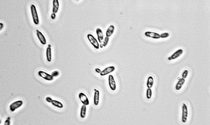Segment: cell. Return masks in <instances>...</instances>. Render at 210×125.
Wrapping results in <instances>:
<instances>
[{"instance_id":"d6986e66","label":"cell","mask_w":210,"mask_h":125,"mask_svg":"<svg viewBox=\"0 0 210 125\" xmlns=\"http://www.w3.org/2000/svg\"><path fill=\"white\" fill-rule=\"evenodd\" d=\"M52 104L54 106L57 107L59 108H62L64 106L62 103L57 100H53L51 102Z\"/></svg>"},{"instance_id":"2e32d148","label":"cell","mask_w":210,"mask_h":125,"mask_svg":"<svg viewBox=\"0 0 210 125\" xmlns=\"http://www.w3.org/2000/svg\"><path fill=\"white\" fill-rule=\"evenodd\" d=\"M100 92L98 90H95L94 97V103L95 105L97 106L99 104Z\"/></svg>"},{"instance_id":"5bb4252c","label":"cell","mask_w":210,"mask_h":125,"mask_svg":"<svg viewBox=\"0 0 210 125\" xmlns=\"http://www.w3.org/2000/svg\"><path fill=\"white\" fill-rule=\"evenodd\" d=\"M52 12L54 13H57L59 7V3L58 0H53Z\"/></svg>"},{"instance_id":"8992f818","label":"cell","mask_w":210,"mask_h":125,"mask_svg":"<svg viewBox=\"0 0 210 125\" xmlns=\"http://www.w3.org/2000/svg\"><path fill=\"white\" fill-rule=\"evenodd\" d=\"M108 82L110 89L113 91L115 90L116 89V84L114 77L112 75H109Z\"/></svg>"},{"instance_id":"6da1fadb","label":"cell","mask_w":210,"mask_h":125,"mask_svg":"<svg viewBox=\"0 0 210 125\" xmlns=\"http://www.w3.org/2000/svg\"><path fill=\"white\" fill-rule=\"evenodd\" d=\"M30 10L34 23L36 25H38L39 23V19L36 6L34 4H32L30 6Z\"/></svg>"},{"instance_id":"3957f363","label":"cell","mask_w":210,"mask_h":125,"mask_svg":"<svg viewBox=\"0 0 210 125\" xmlns=\"http://www.w3.org/2000/svg\"><path fill=\"white\" fill-rule=\"evenodd\" d=\"M38 75L42 78L47 81H53L54 79L53 77L51 75L47 74L44 71H39Z\"/></svg>"},{"instance_id":"e0dca14e","label":"cell","mask_w":210,"mask_h":125,"mask_svg":"<svg viewBox=\"0 0 210 125\" xmlns=\"http://www.w3.org/2000/svg\"><path fill=\"white\" fill-rule=\"evenodd\" d=\"M185 82V79L183 78L181 79L176 84V87H175L176 90H180L184 84Z\"/></svg>"},{"instance_id":"ffe728a7","label":"cell","mask_w":210,"mask_h":125,"mask_svg":"<svg viewBox=\"0 0 210 125\" xmlns=\"http://www.w3.org/2000/svg\"><path fill=\"white\" fill-rule=\"evenodd\" d=\"M86 105H82L81 110L80 116L81 118H85L86 114Z\"/></svg>"},{"instance_id":"484cf974","label":"cell","mask_w":210,"mask_h":125,"mask_svg":"<svg viewBox=\"0 0 210 125\" xmlns=\"http://www.w3.org/2000/svg\"><path fill=\"white\" fill-rule=\"evenodd\" d=\"M11 119V118L10 117H8L7 118V119L6 120L5 123H4V125H10V120Z\"/></svg>"},{"instance_id":"7c38bea8","label":"cell","mask_w":210,"mask_h":125,"mask_svg":"<svg viewBox=\"0 0 210 125\" xmlns=\"http://www.w3.org/2000/svg\"><path fill=\"white\" fill-rule=\"evenodd\" d=\"M96 33L99 41L101 44L104 40V36L103 31L101 29L97 28L96 30Z\"/></svg>"},{"instance_id":"8fae6325","label":"cell","mask_w":210,"mask_h":125,"mask_svg":"<svg viewBox=\"0 0 210 125\" xmlns=\"http://www.w3.org/2000/svg\"><path fill=\"white\" fill-rule=\"evenodd\" d=\"M145 35L147 37L150 38L155 39H158L161 38L160 35L155 32L147 31L145 32Z\"/></svg>"},{"instance_id":"603a6c76","label":"cell","mask_w":210,"mask_h":125,"mask_svg":"<svg viewBox=\"0 0 210 125\" xmlns=\"http://www.w3.org/2000/svg\"><path fill=\"white\" fill-rule=\"evenodd\" d=\"M60 74V73L59 71L56 70L53 71L51 73V75L53 77H57L59 76Z\"/></svg>"},{"instance_id":"44dd1931","label":"cell","mask_w":210,"mask_h":125,"mask_svg":"<svg viewBox=\"0 0 210 125\" xmlns=\"http://www.w3.org/2000/svg\"><path fill=\"white\" fill-rule=\"evenodd\" d=\"M109 38L106 37L104 40L103 41L102 43H101L100 45V47L101 48H102L103 47H105L106 46L109 42Z\"/></svg>"},{"instance_id":"277c9868","label":"cell","mask_w":210,"mask_h":125,"mask_svg":"<svg viewBox=\"0 0 210 125\" xmlns=\"http://www.w3.org/2000/svg\"><path fill=\"white\" fill-rule=\"evenodd\" d=\"M23 104V102L22 100L16 101L10 104V109L12 112H14L17 109L21 107Z\"/></svg>"},{"instance_id":"f546056e","label":"cell","mask_w":210,"mask_h":125,"mask_svg":"<svg viewBox=\"0 0 210 125\" xmlns=\"http://www.w3.org/2000/svg\"><path fill=\"white\" fill-rule=\"evenodd\" d=\"M4 24L2 23H0V30H1L3 29V27Z\"/></svg>"},{"instance_id":"52a82bcc","label":"cell","mask_w":210,"mask_h":125,"mask_svg":"<svg viewBox=\"0 0 210 125\" xmlns=\"http://www.w3.org/2000/svg\"><path fill=\"white\" fill-rule=\"evenodd\" d=\"M182 121L185 123L187 121L188 116V111L187 105L183 103L182 106Z\"/></svg>"},{"instance_id":"4316f807","label":"cell","mask_w":210,"mask_h":125,"mask_svg":"<svg viewBox=\"0 0 210 125\" xmlns=\"http://www.w3.org/2000/svg\"><path fill=\"white\" fill-rule=\"evenodd\" d=\"M45 99H46V100L47 102L51 103L52 101L53 100H52V99L49 97H47Z\"/></svg>"},{"instance_id":"9c48e42d","label":"cell","mask_w":210,"mask_h":125,"mask_svg":"<svg viewBox=\"0 0 210 125\" xmlns=\"http://www.w3.org/2000/svg\"><path fill=\"white\" fill-rule=\"evenodd\" d=\"M183 52V51L182 49H179L175 51L170 57H169L168 58V59L169 61H171L172 60L176 59L182 55Z\"/></svg>"},{"instance_id":"f1b7e54d","label":"cell","mask_w":210,"mask_h":125,"mask_svg":"<svg viewBox=\"0 0 210 125\" xmlns=\"http://www.w3.org/2000/svg\"><path fill=\"white\" fill-rule=\"evenodd\" d=\"M95 71H96V72L99 74H100V73L101 72V71L100 69H99L98 68H97L95 69Z\"/></svg>"},{"instance_id":"ba28073f","label":"cell","mask_w":210,"mask_h":125,"mask_svg":"<svg viewBox=\"0 0 210 125\" xmlns=\"http://www.w3.org/2000/svg\"><path fill=\"white\" fill-rule=\"evenodd\" d=\"M79 97L80 100L83 105H88L89 104V100L85 94L81 92L79 94Z\"/></svg>"},{"instance_id":"7a4b0ae2","label":"cell","mask_w":210,"mask_h":125,"mask_svg":"<svg viewBox=\"0 0 210 125\" xmlns=\"http://www.w3.org/2000/svg\"><path fill=\"white\" fill-rule=\"evenodd\" d=\"M87 37L89 41L94 48L97 49H99V45L96 38L91 34H88Z\"/></svg>"},{"instance_id":"7402d4cb","label":"cell","mask_w":210,"mask_h":125,"mask_svg":"<svg viewBox=\"0 0 210 125\" xmlns=\"http://www.w3.org/2000/svg\"><path fill=\"white\" fill-rule=\"evenodd\" d=\"M152 96V91L150 88H148L147 90L146 96L148 99H150Z\"/></svg>"},{"instance_id":"9a60e30c","label":"cell","mask_w":210,"mask_h":125,"mask_svg":"<svg viewBox=\"0 0 210 125\" xmlns=\"http://www.w3.org/2000/svg\"><path fill=\"white\" fill-rule=\"evenodd\" d=\"M115 30V27L113 25H111L108 27L106 32V37H109L114 33Z\"/></svg>"},{"instance_id":"cb8c5ba5","label":"cell","mask_w":210,"mask_h":125,"mask_svg":"<svg viewBox=\"0 0 210 125\" xmlns=\"http://www.w3.org/2000/svg\"><path fill=\"white\" fill-rule=\"evenodd\" d=\"M161 38H168L170 36V34L167 32L162 33L160 35Z\"/></svg>"},{"instance_id":"d4e9b609","label":"cell","mask_w":210,"mask_h":125,"mask_svg":"<svg viewBox=\"0 0 210 125\" xmlns=\"http://www.w3.org/2000/svg\"><path fill=\"white\" fill-rule=\"evenodd\" d=\"M188 74V71L187 70H186L184 71L182 75V78L185 79L187 77Z\"/></svg>"},{"instance_id":"30bf717a","label":"cell","mask_w":210,"mask_h":125,"mask_svg":"<svg viewBox=\"0 0 210 125\" xmlns=\"http://www.w3.org/2000/svg\"><path fill=\"white\" fill-rule=\"evenodd\" d=\"M115 70V68L113 66L108 67L101 71L100 75L101 76H104L110 74Z\"/></svg>"},{"instance_id":"4fadbf2b","label":"cell","mask_w":210,"mask_h":125,"mask_svg":"<svg viewBox=\"0 0 210 125\" xmlns=\"http://www.w3.org/2000/svg\"><path fill=\"white\" fill-rule=\"evenodd\" d=\"M46 54L47 61L49 62H51L52 60V54L51 45L50 44H48L47 48Z\"/></svg>"},{"instance_id":"ac0fdd59","label":"cell","mask_w":210,"mask_h":125,"mask_svg":"<svg viewBox=\"0 0 210 125\" xmlns=\"http://www.w3.org/2000/svg\"><path fill=\"white\" fill-rule=\"evenodd\" d=\"M154 83V79L152 77H149L147 80V86L148 88H152L153 86Z\"/></svg>"},{"instance_id":"5b68a950","label":"cell","mask_w":210,"mask_h":125,"mask_svg":"<svg viewBox=\"0 0 210 125\" xmlns=\"http://www.w3.org/2000/svg\"><path fill=\"white\" fill-rule=\"evenodd\" d=\"M36 32L37 36L41 43L43 45L46 44L47 43L46 39L42 32L38 29L36 30Z\"/></svg>"},{"instance_id":"83f0119b","label":"cell","mask_w":210,"mask_h":125,"mask_svg":"<svg viewBox=\"0 0 210 125\" xmlns=\"http://www.w3.org/2000/svg\"><path fill=\"white\" fill-rule=\"evenodd\" d=\"M56 16V14L53 13L51 15V18L52 19H54L55 18Z\"/></svg>"}]
</instances>
